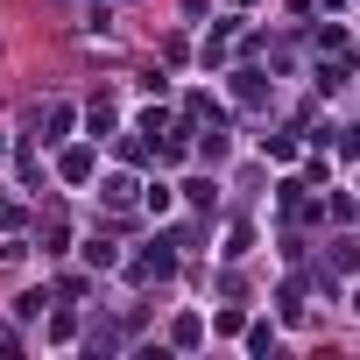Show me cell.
<instances>
[{
  "mask_svg": "<svg viewBox=\"0 0 360 360\" xmlns=\"http://www.w3.org/2000/svg\"><path fill=\"white\" fill-rule=\"evenodd\" d=\"M134 276H169V255H162V248H155V255H141V262H134Z\"/></svg>",
  "mask_w": 360,
  "mask_h": 360,
  "instance_id": "cell-2",
  "label": "cell"
},
{
  "mask_svg": "<svg viewBox=\"0 0 360 360\" xmlns=\"http://www.w3.org/2000/svg\"><path fill=\"white\" fill-rule=\"evenodd\" d=\"M64 176H71V184H85V176H92V148H71V155H64Z\"/></svg>",
  "mask_w": 360,
  "mask_h": 360,
  "instance_id": "cell-1",
  "label": "cell"
},
{
  "mask_svg": "<svg viewBox=\"0 0 360 360\" xmlns=\"http://www.w3.org/2000/svg\"><path fill=\"white\" fill-rule=\"evenodd\" d=\"M346 148H360V127H353V141H346Z\"/></svg>",
  "mask_w": 360,
  "mask_h": 360,
  "instance_id": "cell-3",
  "label": "cell"
}]
</instances>
